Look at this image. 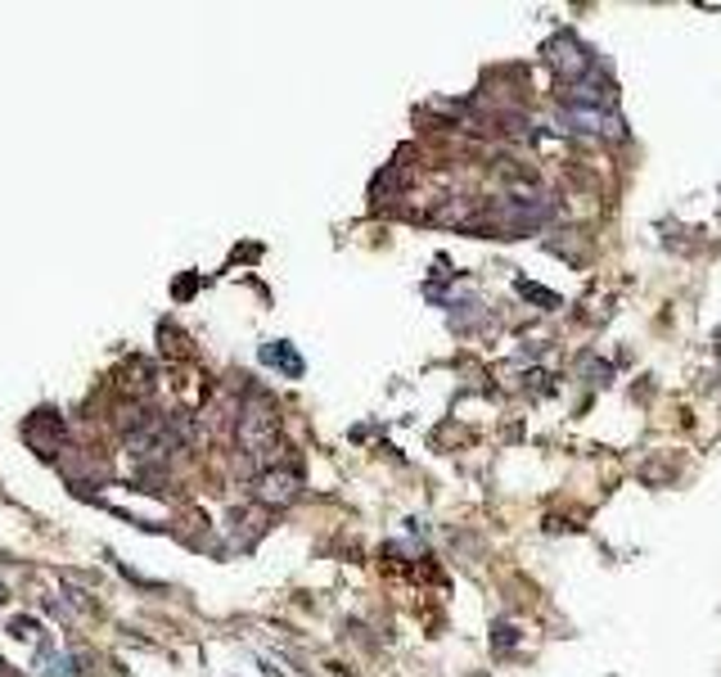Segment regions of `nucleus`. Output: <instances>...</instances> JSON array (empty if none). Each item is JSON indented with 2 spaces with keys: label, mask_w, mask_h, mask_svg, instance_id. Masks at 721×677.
<instances>
[{
  "label": "nucleus",
  "mask_w": 721,
  "mask_h": 677,
  "mask_svg": "<svg viewBox=\"0 0 721 677\" xmlns=\"http://www.w3.org/2000/svg\"><path fill=\"white\" fill-rule=\"evenodd\" d=\"M239 443L257 461L276 457V448H280V415H276V406H270L266 398H248V406L239 415Z\"/></svg>",
  "instance_id": "nucleus-1"
},
{
  "label": "nucleus",
  "mask_w": 721,
  "mask_h": 677,
  "mask_svg": "<svg viewBox=\"0 0 721 677\" xmlns=\"http://www.w3.org/2000/svg\"><path fill=\"white\" fill-rule=\"evenodd\" d=\"M546 68L564 81H582V77H591V50L573 32H560L546 41Z\"/></svg>",
  "instance_id": "nucleus-2"
},
{
  "label": "nucleus",
  "mask_w": 721,
  "mask_h": 677,
  "mask_svg": "<svg viewBox=\"0 0 721 677\" xmlns=\"http://www.w3.org/2000/svg\"><path fill=\"white\" fill-rule=\"evenodd\" d=\"M564 122L582 136H604V140H618L626 131V122L613 109H591V105H564Z\"/></svg>",
  "instance_id": "nucleus-3"
},
{
  "label": "nucleus",
  "mask_w": 721,
  "mask_h": 677,
  "mask_svg": "<svg viewBox=\"0 0 721 677\" xmlns=\"http://www.w3.org/2000/svg\"><path fill=\"white\" fill-rule=\"evenodd\" d=\"M257 497H261L266 506H285V501H294V497H298V474H294L289 465L261 470V474H257Z\"/></svg>",
  "instance_id": "nucleus-4"
}]
</instances>
